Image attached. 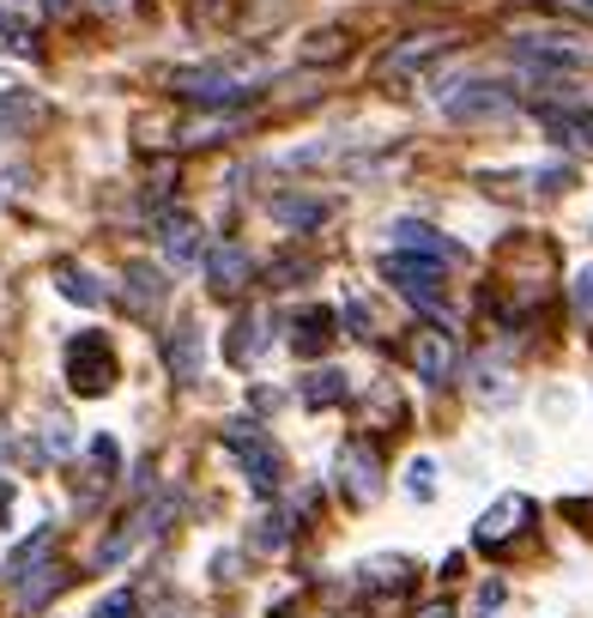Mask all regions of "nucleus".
Masks as SVG:
<instances>
[{
	"mask_svg": "<svg viewBox=\"0 0 593 618\" xmlns=\"http://www.w3.org/2000/svg\"><path fill=\"white\" fill-rule=\"evenodd\" d=\"M382 279H388L399 298H412L418 309L443 316V261H418V255H388V261H382Z\"/></svg>",
	"mask_w": 593,
	"mask_h": 618,
	"instance_id": "2",
	"label": "nucleus"
},
{
	"mask_svg": "<svg viewBox=\"0 0 593 618\" xmlns=\"http://www.w3.org/2000/svg\"><path fill=\"white\" fill-rule=\"evenodd\" d=\"M563 12H575V19H593V0H558Z\"/></svg>",
	"mask_w": 593,
	"mask_h": 618,
	"instance_id": "25",
	"label": "nucleus"
},
{
	"mask_svg": "<svg viewBox=\"0 0 593 618\" xmlns=\"http://www.w3.org/2000/svg\"><path fill=\"white\" fill-rule=\"evenodd\" d=\"M340 485H345V497H352V504H370V497L382 492V455L364 443V436L340 449Z\"/></svg>",
	"mask_w": 593,
	"mask_h": 618,
	"instance_id": "9",
	"label": "nucleus"
},
{
	"mask_svg": "<svg viewBox=\"0 0 593 618\" xmlns=\"http://www.w3.org/2000/svg\"><path fill=\"white\" fill-rule=\"evenodd\" d=\"M134 612H139V595H134V588H115L110 600H97L92 618H134Z\"/></svg>",
	"mask_w": 593,
	"mask_h": 618,
	"instance_id": "21",
	"label": "nucleus"
},
{
	"mask_svg": "<svg viewBox=\"0 0 593 618\" xmlns=\"http://www.w3.org/2000/svg\"><path fill=\"white\" fill-rule=\"evenodd\" d=\"M67 382L73 394H103L115 382V358L103 346V333H73L67 340Z\"/></svg>",
	"mask_w": 593,
	"mask_h": 618,
	"instance_id": "4",
	"label": "nucleus"
},
{
	"mask_svg": "<svg viewBox=\"0 0 593 618\" xmlns=\"http://www.w3.org/2000/svg\"><path fill=\"white\" fill-rule=\"evenodd\" d=\"M127 298H134V316L164 303V274L158 267H127Z\"/></svg>",
	"mask_w": 593,
	"mask_h": 618,
	"instance_id": "17",
	"label": "nucleus"
},
{
	"mask_svg": "<svg viewBox=\"0 0 593 618\" xmlns=\"http://www.w3.org/2000/svg\"><path fill=\"white\" fill-rule=\"evenodd\" d=\"M49 546H55V527H43V534H31V539H24V546L7 558V576H19V583H24V576L37 570V558H43Z\"/></svg>",
	"mask_w": 593,
	"mask_h": 618,
	"instance_id": "20",
	"label": "nucleus"
},
{
	"mask_svg": "<svg viewBox=\"0 0 593 618\" xmlns=\"http://www.w3.org/2000/svg\"><path fill=\"white\" fill-rule=\"evenodd\" d=\"M575 309H593V267L575 274Z\"/></svg>",
	"mask_w": 593,
	"mask_h": 618,
	"instance_id": "23",
	"label": "nucleus"
},
{
	"mask_svg": "<svg viewBox=\"0 0 593 618\" xmlns=\"http://www.w3.org/2000/svg\"><path fill=\"white\" fill-rule=\"evenodd\" d=\"M436 103H443L455 122H502V115H514L509 85H485V80H460V85H448V92H436Z\"/></svg>",
	"mask_w": 593,
	"mask_h": 618,
	"instance_id": "3",
	"label": "nucleus"
},
{
	"mask_svg": "<svg viewBox=\"0 0 593 618\" xmlns=\"http://www.w3.org/2000/svg\"><path fill=\"white\" fill-rule=\"evenodd\" d=\"M514 55L533 61L539 73H575L587 61V49L563 31H533V37H514Z\"/></svg>",
	"mask_w": 593,
	"mask_h": 618,
	"instance_id": "6",
	"label": "nucleus"
},
{
	"mask_svg": "<svg viewBox=\"0 0 593 618\" xmlns=\"http://www.w3.org/2000/svg\"><path fill=\"white\" fill-rule=\"evenodd\" d=\"M225 443L242 455V467H249V485H254V492H261V497H273V492H279V473H285V461H279V449L267 443V431H261V424H254V419L230 424V431H225Z\"/></svg>",
	"mask_w": 593,
	"mask_h": 618,
	"instance_id": "1",
	"label": "nucleus"
},
{
	"mask_svg": "<svg viewBox=\"0 0 593 618\" xmlns=\"http://www.w3.org/2000/svg\"><path fill=\"white\" fill-rule=\"evenodd\" d=\"M164 358H170V377H176V382H200L206 346H200V328H195V321H176L170 340H164Z\"/></svg>",
	"mask_w": 593,
	"mask_h": 618,
	"instance_id": "12",
	"label": "nucleus"
},
{
	"mask_svg": "<svg viewBox=\"0 0 593 618\" xmlns=\"http://www.w3.org/2000/svg\"><path fill=\"white\" fill-rule=\"evenodd\" d=\"M296 401H303V406H333V401H345V370H309V377L296 382Z\"/></svg>",
	"mask_w": 593,
	"mask_h": 618,
	"instance_id": "16",
	"label": "nucleus"
},
{
	"mask_svg": "<svg viewBox=\"0 0 593 618\" xmlns=\"http://www.w3.org/2000/svg\"><path fill=\"white\" fill-rule=\"evenodd\" d=\"M443 49H448V37H443V31H412V37H399L388 55L376 61V80H412V73L430 68Z\"/></svg>",
	"mask_w": 593,
	"mask_h": 618,
	"instance_id": "7",
	"label": "nucleus"
},
{
	"mask_svg": "<svg viewBox=\"0 0 593 618\" xmlns=\"http://www.w3.org/2000/svg\"><path fill=\"white\" fill-rule=\"evenodd\" d=\"M394 230V243H399V255H418V261H460V243H448L443 230H430V225H418V218H399Z\"/></svg>",
	"mask_w": 593,
	"mask_h": 618,
	"instance_id": "11",
	"label": "nucleus"
},
{
	"mask_svg": "<svg viewBox=\"0 0 593 618\" xmlns=\"http://www.w3.org/2000/svg\"><path fill=\"white\" fill-rule=\"evenodd\" d=\"M158 237H164V255H170L176 267H200V261H206V249H212V243L200 237V225H188V218H176V213L164 218Z\"/></svg>",
	"mask_w": 593,
	"mask_h": 618,
	"instance_id": "13",
	"label": "nucleus"
},
{
	"mask_svg": "<svg viewBox=\"0 0 593 618\" xmlns=\"http://www.w3.org/2000/svg\"><path fill=\"white\" fill-rule=\"evenodd\" d=\"M327 340H333V309H309V316H303V333H291L296 352H321Z\"/></svg>",
	"mask_w": 593,
	"mask_h": 618,
	"instance_id": "19",
	"label": "nucleus"
},
{
	"mask_svg": "<svg viewBox=\"0 0 593 618\" xmlns=\"http://www.w3.org/2000/svg\"><path fill=\"white\" fill-rule=\"evenodd\" d=\"M412 492H430V461H412Z\"/></svg>",
	"mask_w": 593,
	"mask_h": 618,
	"instance_id": "24",
	"label": "nucleus"
},
{
	"mask_svg": "<svg viewBox=\"0 0 593 618\" xmlns=\"http://www.w3.org/2000/svg\"><path fill=\"white\" fill-rule=\"evenodd\" d=\"M551 122H563V127H582V140H593V110H575V115H551Z\"/></svg>",
	"mask_w": 593,
	"mask_h": 618,
	"instance_id": "22",
	"label": "nucleus"
},
{
	"mask_svg": "<svg viewBox=\"0 0 593 618\" xmlns=\"http://www.w3.org/2000/svg\"><path fill=\"white\" fill-rule=\"evenodd\" d=\"M55 286L67 291L73 303H103V286H92V274H85L80 261H61L55 267Z\"/></svg>",
	"mask_w": 593,
	"mask_h": 618,
	"instance_id": "18",
	"label": "nucleus"
},
{
	"mask_svg": "<svg viewBox=\"0 0 593 618\" xmlns=\"http://www.w3.org/2000/svg\"><path fill=\"white\" fill-rule=\"evenodd\" d=\"M418 618H455V612H448V607H424Z\"/></svg>",
	"mask_w": 593,
	"mask_h": 618,
	"instance_id": "26",
	"label": "nucleus"
},
{
	"mask_svg": "<svg viewBox=\"0 0 593 618\" xmlns=\"http://www.w3.org/2000/svg\"><path fill=\"white\" fill-rule=\"evenodd\" d=\"M249 274H254V261H249L242 243H212V249H206V279H212L218 298L242 291V286H249Z\"/></svg>",
	"mask_w": 593,
	"mask_h": 618,
	"instance_id": "10",
	"label": "nucleus"
},
{
	"mask_svg": "<svg viewBox=\"0 0 593 618\" xmlns=\"http://www.w3.org/2000/svg\"><path fill=\"white\" fill-rule=\"evenodd\" d=\"M43 7H49V12H67V7H73V0H43Z\"/></svg>",
	"mask_w": 593,
	"mask_h": 618,
	"instance_id": "28",
	"label": "nucleus"
},
{
	"mask_svg": "<svg viewBox=\"0 0 593 618\" xmlns=\"http://www.w3.org/2000/svg\"><path fill=\"white\" fill-rule=\"evenodd\" d=\"M527 515H533V504H527V497H502L497 509H485V522H479V546H509V534H521Z\"/></svg>",
	"mask_w": 593,
	"mask_h": 618,
	"instance_id": "14",
	"label": "nucleus"
},
{
	"mask_svg": "<svg viewBox=\"0 0 593 618\" xmlns=\"http://www.w3.org/2000/svg\"><path fill=\"white\" fill-rule=\"evenodd\" d=\"M412 370H418L424 382H455V370H460V352H455V333L448 328H424V333H412Z\"/></svg>",
	"mask_w": 593,
	"mask_h": 618,
	"instance_id": "8",
	"label": "nucleus"
},
{
	"mask_svg": "<svg viewBox=\"0 0 593 618\" xmlns=\"http://www.w3.org/2000/svg\"><path fill=\"white\" fill-rule=\"evenodd\" d=\"M97 7H103V12H122V7H127V0H97Z\"/></svg>",
	"mask_w": 593,
	"mask_h": 618,
	"instance_id": "27",
	"label": "nucleus"
},
{
	"mask_svg": "<svg viewBox=\"0 0 593 618\" xmlns=\"http://www.w3.org/2000/svg\"><path fill=\"white\" fill-rule=\"evenodd\" d=\"M273 218L279 225H296V230H315L333 218L327 200H309V195H273Z\"/></svg>",
	"mask_w": 593,
	"mask_h": 618,
	"instance_id": "15",
	"label": "nucleus"
},
{
	"mask_svg": "<svg viewBox=\"0 0 593 618\" xmlns=\"http://www.w3.org/2000/svg\"><path fill=\"white\" fill-rule=\"evenodd\" d=\"M176 97H188V103H200V110H237V103H249L261 85H249V80H230V73H176V85H170Z\"/></svg>",
	"mask_w": 593,
	"mask_h": 618,
	"instance_id": "5",
	"label": "nucleus"
}]
</instances>
